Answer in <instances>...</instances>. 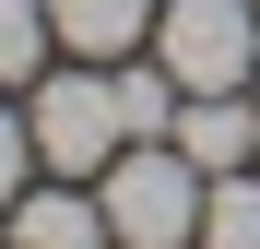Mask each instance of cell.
<instances>
[{
    "label": "cell",
    "instance_id": "obj_7",
    "mask_svg": "<svg viewBox=\"0 0 260 249\" xmlns=\"http://www.w3.org/2000/svg\"><path fill=\"white\" fill-rule=\"evenodd\" d=\"M201 249H260V166H225L201 190Z\"/></svg>",
    "mask_w": 260,
    "mask_h": 249
},
{
    "label": "cell",
    "instance_id": "obj_6",
    "mask_svg": "<svg viewBox=\"0 0 260 249\" xmlns=\"http://www.w3.org/2000/svg\"><path fill=\"white\" fill-rule=\"evenodd\" d=\"M154 12H166V0H48V24H59L71 60H130L154 36Z\"/></svg>",
    "mask_w": 260,
    "mask_h": 249
},
{
    "label": "cell",
    "instance_id": "obj_10",
    "mask_svg": "<svg viewBox=\"0 0 260 249\" xmlns=\"http://www.w3.org/2000/svg\"><path fill=\"white\" fill-rule=\"evenodd\" d=\"M24 190H36V119H12V107H0V214H12Z\"/></svg>",
    "mask_w": 260,
    "mask_h": 249
},
{
    "label": "cell",
    "instance_id": "obj_5",
    "mask_svg": "<svg viewBox=\"0 0 260 249\" xmlns=\"http://www.w3.org/2000/svg\"><path fill=\"white\" fill-rule=\"evenodd\" d=\"M12 249H107V202L83 178H36L12 202Z\"/></svg>",
    "mask_w": 260,
    "mask_h": 249
},
{
    "label": "cell",
    "instance_id": "obj_2",
    "mask_svg": "<svg viewBox=\"0 0 260 249\" xmlns=\"http://www.w3.org/2000/svg\"><path fill=\"white\" fill-rule=\"evenodd\" d=\"M201 190H213V178H201L178 143H118V166L95 178L118 249H189V237H201Z\"/></svg>",
    "mask_w": 260,
    "mask_h": 249
},
{
    "label": "cell",
    "instance_id": "obj_3",
    "mask_svg": "<svg viewBox=\"0 0 260 249\" xmlns=\"http://www.w3.org/2000/svg\"><path fill=\"white\" fill-rule=\"evenodd\" d=\"M154 60L178 71V95H248L260 71V0H166Z\"/></svg>",
    "mask_w": 260,
    "mask_h": 249
},
{
    "label": "cell",
    "instance_id": "obj_1",
    "mask_svg": "<svg viewBox=\"0 0 260 249\" xmlns=\"http://www.w3.org/2000/svg\"><path fill=\"white\" fill-rule=\"evenodd\" d=\"M36 166L48 178H107L118 143H130V107H118V71L107 60H71V71H36Z\"/></svg>",
    "mask_w": 260,
    "mask_h": 249
},
{
    "label": "cell",
    "instance_id": "obj_4",
    "mask_svg": "<svg viewBox=\"0 0 260 249\" xmlns=\"http://www.w3.org/2000/svg\"><path fill=\"white\" fill-rule=\"evenodd\" d=\"M178 143L201 178H225V166H260V95H178Z\"/></svg>",
    "mask_w": 260,
    "mask_h": 249
},
{
    "label": "cell",
    "instance_id": "obj_8",
    "mask_svg": "<svg viewBox=\"0 0 260 249\" xmlns=\"http://www.w3.org/2000/svg\"><path fill=\"white\" fill-rule=\"evenodd\" d=\"M118 71V107H130V143H166V131H178V71H130V60H107Z\"/></svg>",
    "mask_w": 260,
    "mask_h": 249
},
{
    "label": "cell",
    "instance_id": "obj_9",
    "mask_svg": "<svg viewBox=\"0 0 260 249\" xmlns=\"http://www.w3.org/2000/svg\"><path fill=\"white\" fill-rule=\"evenodd\" d=\"M59 48V24H48V0H0V83H36V60Z\"/></svg>",
    "mask_w": 260,
    "mask_h": 249
}]
</instances>
